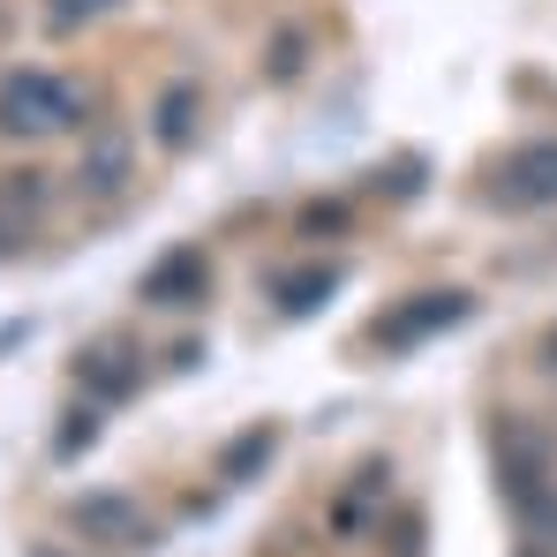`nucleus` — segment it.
<instances>
[{
    "label": "nucleus",
    "instance_id": "dca6fc26",
    "mask_svg": "<svg viewBox=\"0 0 557 557\" xmlns=\"http://www.w3.org/2000/svg\"><path fill=\"white\" fill-rule=\"evenodd\" d=\"M98 0H61V8H53V23H76V15H91Z\"/></svg>",
    "mask_w": 557,
    "mask_h": 557
},
{
    "label": "nucleus",
    "instance_id": "1a4fd4ad",
    "mask_svg": "<svg viewBox=\"0 0 557 557\" xmlns=\"http://www.w3.org/2000/svg\"><path fill=\"white\" fill-rule=\"evenodd\" d=\"M151 136H159L166 151H188V144H196V91H188V84H166V91H159Z\"/></svg>",
    "mask_w": 557,
    "mask_h": 557
},
{
    "label": "nucleus",
    "instance_id": "0eeeda50",
    "mask_svg": "<svg viewBox=\"0 0 557 557\" xmlns=\"http://www.w3.org/2000/svg\"><path fill=\"white\" fill-rule=\"evenodd\" d=\"M76 376H84V392H91V399H128V392L144 384V370L128 362V347H84Z\"/></svg>",
    "mask_w": 557,
    "mask_h": 557
},
{
    "label": "nucleus",
    "instance_id": "39448f33",
    "mask_svg": "<svg viewBox=\"0 0 557 557\" xmlns=\"http://www.w3.org/2000/svg\"><path fill=\"white\" fill-rule=\"evenodd\" d=\"M497 467H505L512 505H528L535 490H550V482H543V474H550V437L528 430V422H505V437H497Z\"/></svg>",
    "mask_w": 557,
    "mask_h": 557
},
{
    "label": "nucleus",
    "instance_id": "9b49d317",
    "mask_svg": "<svg viewBox=\"0 0 557 557\" xmlns=\"http://www.w3.org/2000/svg\"><path fill=\"white\" fill-rule=\"evenodd\" d=\"M332 286H339V272H286L278 278V309L286 317H309L317 301H332Z\"/></svg>",
    "mask_w": 557,
    "mask_h": 557
},
{
    "label": "nucleus",
    "instance_id": "f8f14e48",
    "mask_svg": "<svg viewBox=\"0 0 557 557\" xmlns=\"http://www.w3.org/2000/svg\"><path fill=\"white\" fill-rule=\"evenodd\" d=\"M91 445H98V414H91V407H76V414L61 422V437H53V453H61V460H76V453H91Z\"/></svg>",
    "mask_w": 557,
    "mask_h": 557
},
{
    "label": "nucleus",
    "instance_id": "a211bd4d",
    "mask_svg": "<svg viewBox=\"0 0 557 557\" xmlns=\"http://www.w3.org/2000/svg\"><path fill=\"white\" fill-rule=\"evenodd\" d=\"M0 242H8V226H0Z\"/></svg>",
    "mask_w": 557,
    "mask_h": 557
},
{
    "label": "nucleus",
    "instance_id": "20e7f679",
    "mask_svg": "<svg viewBox=\"0 0 557 557\" xmlns=\"http://www.w3.org/2000/svg\"><path fill=\"white\" fill-rule=\"evenodd\" d=\"M497 203H512V211H543V203H557V144H520V151L505 159Z\"/></svg>",
    "mask_w": 557,
    "mask_h": 557
},
{
    "label": "nucleus",
    "instance_id": "9d476101",
    "mask_svg": "<svg viewBox=\"0 0 557 557\" xmlns=\"http://www.w3.org/2000/svg\"><path fill=\"white\" fill-rule=\"evenodd\" d=\"M76 182L91 188V196H113V188L128 182V144L121 136H98L91 151H84V166H76Z\"/></svg>",
    "mask_w": 557,
    "mask_h": 557
},
{
    "label": "nucleus",
    "instance_id": "f03ea898",
    "mask_svg": "<svg viewBox=\"0 0 557 557\" xmlns=\"http://www.w3.org/2000/svg\"><path fill=\"white\" fill-rule=\"evenodd\" d=\"M474 317V294H460V286H422V294H407L399 309H384L370 324V339L384 347V355H407V347H422V339H437V332H453V324H467Z\"/></svg>",
    "mask_w": 557,
    "mask_h": 557
},
{
    "label": "nucleus",
    "instance_id": "2eb2a0df",
    "mask_svg": "<svg viewBox=\"0 0 557 557\" xmlns=\"http://www.w3.org/2000/svg\"><path fill=\"white\" fill-rule=\"evenodd\" d=\"M301 226H309V234H324V226H347V211H339V203H324V211H309Z\"/></svg>",
    "mask_w": 557,
    "mask_h": 557
},
{
    "label": "nucleus",
    "instance_id": "f3484780",
    "mask_svg": "<svg viewBox=\"0 0 557 557\" xmlns=\"http://www.w3.org/2000/svg\"><path fill=\"white\" fill-rule=\"evenodd\" d=\"M543 362H550V370H557V332H550V339H543Z\"/></svg>",
    "mask_w": 557,
    "mask_h": 557
},
{
    "label": "nucleus",
    "instance_id": "ddd939ff",
    "mask_svg": "<svg viewBox=\"0 0 557 557\" xmlns=\"http://www.w3.org/2000/svg\"><path fill=\"white\" fill-rule=\"evenodd\" d=\"M520 520H528V535H543V543H557V490H535V497L520 505Z\"/></svg>",
    "mask_w": 557,
    "mask_h": 557
},
{
    "label": "nucleus",
    "instance_id": "f257e3e1",
    "mask_svg": "<svg viewBox=\"0 0 557 557\" xmlns=\"http://www.w3.org/2000/svg\"><path fill=\"white\" fill-rule=\"evenodd\" d=\"M76 113H84L76 84H61L46 69H23L0 84V128H15V136H61V128H76Z\"/></svg>",
    "mask_w": 557,
    "mask_h": 557
},
{
    "label": "nucleus",
    "instance_id": "423d86ee",
    "mask_svg": "<svg viewBox=\"0 0 557 557\" xmlns=\"http://www.w3.org/2000/svg\"><path fill=\"white\" fill-rule=\"evenodd\" d=\"M76 528H84V535H113V543H159L151 520H144L128 497H113V490H98V497L76 505Z\"/></svg>",
    "mask_w": 557,
    "mask_h": 557
},
{
    "label": "nucleus",
    "instance_id": "7ed1b4c3",
    "mask_svg": "<svg viewBox=\"0 0 557 557\" xmlns=\"http://www.w3.org/2000/svg\"><path fill=\"white\" fill-rule=\"evenodd\" d=\"M151 309H196L203 294H211V264H203V249H166L151 272H144V286H136Z\"/></svg>",
    "mask_w": 557,
    "mask_h": 557
},
{
    "label": "nucleus",
    "instance_id": "6e6552de",
    "mask_svg": "<svg viewBox=\"0 0 557 557\" xmlns=\"http://www.w3.org/2000/svg\"><path fill=\"white\" fill-rule=\"evenodd\" d=\"M278 453V422H249L242 437H226V453H219V474L226 482H257Z\"/></svg>",
    "mask_w": 557,
    "mask_h": 557
},
{
    "label": "nucleus",
    "instance_id": "4468645a",
    "mask_svg": "<svg viewBox=\"0 0 557 557\" xmlns=\"http://www.w3.org/2000/svg\"><path fill=\"white\" fill-rule=\"evenodd\" d=\"M301 76V30H278L272 38V84H294Z\"/></svg>",
    "mask_w": 557,
    "mask_h": 557
}]
</instances>
